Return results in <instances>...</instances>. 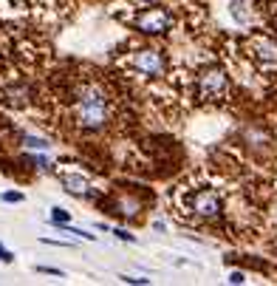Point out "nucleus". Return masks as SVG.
Here are the masks:
<instances>
[{"mask_svg":"<svg viewBox=\"0 0 277 286\" xmlns=\"http://www.w3.org/2000/svg\"><path fill=\"white\" fill-rule=\"evenodd\" d=\"M74 119L82 130H102L111 122V102L99 85H85L77 94Z\"/></svg>","mask_w":277,"mask_h":286,"instance_id":"nucleus-1","label":"nucleus"},{"mask_svg":"<svg viewBox=\"0 0 277 286\" xmlns=\"http://www.w3.org/2000/svg\"><path fill=\"white\" fill-rule=\"evenodd\" d=\"M128 71L139 79H159L167 68L164 54H159V49H139L128 57Z\"/></svg>","mask_w":277,"mask_h":286,"instance_id":"nucleus-2","label":"nucleus"},{"mask_svg":"<svg viewBox=\"0 0 277 286\" xmlns=\"http://www.w3.org/2000/svg\"><path fill=\"white\" fill-rule=\"evenodd\" d=\"M221 210H223L221 195L210 187L195 190L192 199L187 201V215H192V218H198V221H215L218 215H221Z\"/></svg>","mask_w":277,"mask_h":286,"instance_id":"nucleus-3","label":"nucleus"},{"mask_svg":"<svg viewBox=\"0 0 277 286\" xmlns=\"http://www.w3.org/2000/svg\"><path fill=\"white\" fill-rule=\"evenodd\" d=\"M198 94H201L204 99H210V102H221L229 94V77L221 68H207V71H201V77H198Z\"/></svg>","mask_w":277,"mask_h":286,"instance_id":"nucleus-4","label":"nucleus"},{"mask_svg":"<svg viewBox=\"0 0 277 286\" xmlns=\"http://www.w3.org/2000/svg\"><path fill=\"white\" fill-rule=\"evenodd\" d=\"M136 29L144 31V34H164V31H170L172 29L170 9H164V6L144 9V12L136 17Z\"/></svg>","mask_w":277,"mask_h":286,"instance_id":"nucleus-5","label":"nucleus"},{"mask_svg":"<svg viewBox=\"0 0 277 286\" xmlns=\"http://www.w3.org/2000/svg\"><path fill=\"white\" fill-rule=\"evenodd\" d=\"M60 182H62V190L71 195H77V199H88V195L93 193V184L88 176H82V173L77 170H62L60 173Z\"/></svg>","mask_w":277,"mask_h":286,"instance_id":"nucleus-6","label":"nucleus"},{"mask_svg":"<svg viewBox=\"0 0 277 286\" xmlns=\"http://www.w3.org/2000/svg\"><path fill=\"white\" fill-rule=\"evenodd\" d=\"M252 54L258 57L263 65H277V43H271L269 37H255L252 40Z\"/></svg>","mask_w":277,"mask_h":286,"instance_id":"nucleus-7","label":"nucleus"},{"mask_svg":"<svg viewBox=\"0 0 277 286\" xmlns=\"http://www.w3.org/2000/svg\"><path fill=\"white\" fill-rule=\"evenodd\" d=\"M26 147H31V150H48V142L45 139H37V136H26Z\"/></svg>","mask_w":277,"mask_h":286,"instance_id":"nucleus-8","label":"nucleus"},{"mask_svg":"<svg viewBox=\"0 0 277 286\" xmlns=\"http://www.w3.org/2000/svg\"><path fill=\"white\" fill-rule=\"evenodd\" d=\"M51 218H54L57 224H65V221H68V213H65V210H60V207H57L54 213H51Z\"/></svg>","mask_w":277,"mask_h":286,"instance_id":"nucleus-9","label":"nucleus"},{"mask_svg":"<svg viewBox=\"0 0 277 286\" xmlns=\"http://www.w3.org/2000/svg\"><path fill=\"white\" fill-rule=\"evenodd\" d=\"M0 261H3V263H12L14 261V255L6 250V247H3V244H0Z\"/></svg>","mask_w":277,"mask_h":286,"instance_id":"nucleus-10","label":"nucleus"},{"mask_svg":"<svg viewBox=\"0 0 277 286\" xmlns=\"http://www.w3.org/2000/svg\"><path fill=\"white\" fill-rule=\"evenodd\" d=\"M3 201H23V193H3Z\"/></svg>","mask_w":277,"mask_h":286,"instance_id":"nucleus-11","label":"nucleus"},{"mask_svg":"<svg viewBox=\"0 0 277 286\" xmlns=\"http://www.w3.org/2000/svg\"><path fill=\"white\" fill-rule=\"evenodd\" d=\"M37 272H45V275H62L60 269H54V267H37Z\"/></svg>","mask_w":277,"mask_h":286,"instance_id":"nucleus-12","label":"nucleus"},{"mask_svg":"<svg viewBox=\"0 0 277 286\" xmlns=\"http://www.w3.org/2000/svg\"><path fill=\"white\" fill-rule=\"evenodd\" d=\"M232 283H243V275H240V272H232Z\"/></svg>","mask_w":277,"mask_h":286,"instance_id":"nucleus-13","label":"nucleus"}]
</instances>
